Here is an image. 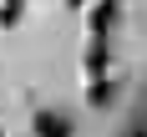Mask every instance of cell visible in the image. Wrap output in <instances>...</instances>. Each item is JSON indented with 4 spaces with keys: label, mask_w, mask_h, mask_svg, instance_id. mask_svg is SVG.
<instances>
[{
    "label": "cell",
    "mask_w": 147,
    "mask_h": 137,
    "mask_svg": "<svg viewBox=\"0 0 147 137\" xmlns=\"http://www.w3.org/2000/svg\"><path fill=\"white\" fill-rule=\"evenodd\" d=\"M122 20V0H102L91 10V36H112V26Z\"/></svg>",
    "instance_id": "obj_1"
},
{
    "label": "cell",
    "mask_w": 147,
    "mask_h": 137,
    "mask_svg": "<svg viewBox=\"0 0 147 137\" xmlns=\"http://www.w3.org/2000/svg\"><path fill=\"white\" fill-rule=\"evenodd\" d=\"M107 66H112V51H107V36H96V41L86 46V71L91 76H107Z\"/></svg>",
    "instance_id": "obj_2"
},
{
    "label": "cell",
    "mask_w": 147,
    "mask_h": 137,
    "mask_svg": "<svg viewBox=\"0 0 147 137\" xmlns=\"http://www.w3.org/2000/svg\"><path fill=\"white\" fill-rule=\"evenodd\" d=\"M36 132H71V117H61V112H36Z\"/></svg>",
    "instance_id": "obj_3"
},
{
    "label": "cell",
    "mask_w": 147,
    "mask_h": 137,
    "mask_svg": "<svg viewBox=\"0 0 147 137\" xmlns=\"http://www.w3.org/2000/svg\"><path fill=\"white\" fill-rule=\"evenodd\" d=\"M117 91H122L117 81H96V86H91V97H86V102H91V107H112V102H117Z\"/></svg>",
    "instance_id": "obj_4"
},
{
    "label": "cell",
    "mask_w": 147,
    "mask_h": 137,
    "mask_svg": "<svg viewBox=\"0 0 147 137\" xmlns=\"http://www.w3.org/2000/svg\"><path fill=\"white\" fill-rule=\"evenodd\" d=\"M20 10H26V0H0V26L10 30L15 20H20Z\"/></svg>",
    "instance_id": "obj_5"
},
{
    "label": "cell",
    "mask_w": 147,
    "mask_h": 137,
    "mask_svg": "<svg viewBox=\"0 0 147 137\" xmlns=\"http://www.w3.org/2000/svg\"><path fill=\"white\" fill-rule=\"evenodd\" d=\"M66 5H86V0H66Z\"/></svg>",
    "instance_id": "obj_6"
}]
</instances>
